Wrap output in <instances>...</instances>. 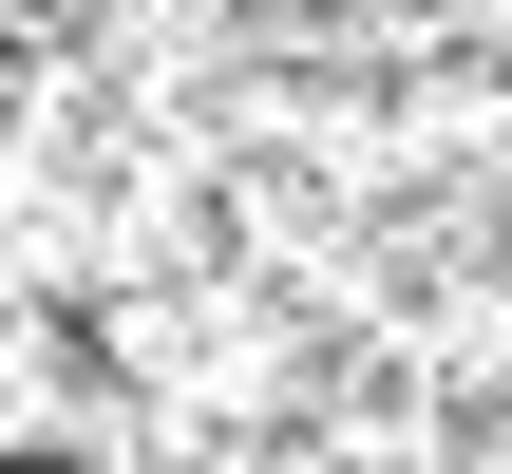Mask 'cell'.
I'll use <instances>...</instances> for the list:
<instances>
[{
    "instance_id": "cell-1",
    "label": "cell",
    "mask_w": 512,
    "mask_h": 474,
    "mask_svg": "<svg viewBox=\"0 0 512 474\" xmlns=\"http://www.w3.org/2000/svg\"><path fill=\"white\" fill-rule=\"evenodd\" d=\"M0 474H512V0H0Z\"/></svg>"
}]
</instances>
